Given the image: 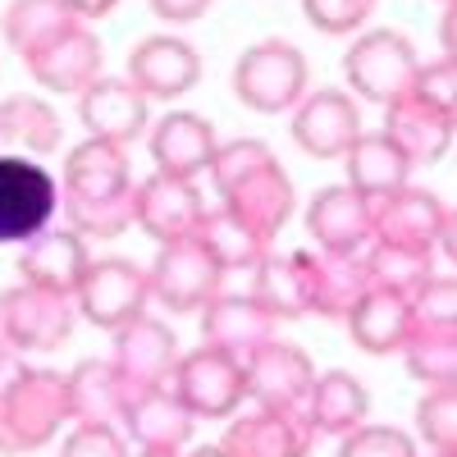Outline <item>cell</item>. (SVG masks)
Listing matches in <instances>:
<instances>
[{
    "label": "cell",
    "instance_id": "obj_1",
    "mask_svg": "<svg viewBox=\"0 0 457 457\" xmlns=\"http://www.w3.org/2000/svg\"><path fill=\"white\" fill-rule=\"evenodd\" d=\"M64 215L79 238H120L133 228V170L124 146L87 137L64 156Z\"/></svg>",
    "mask_w": 457,
    "mask_h": 457
},
{
    "label": "cell",
    "instance_id": "obj_2",
    "mask_svg": "<svg viewBox=\"0 0 457 457\" xmlns=\"http://www.w3.org/2000/svg\"><path fill=\"white\" fill-rule=\"evenodd\" d=\"M69 421V394L60 370H23L19 385L0 398V453L19 457L46 448Z\"/></svg>",
    "mask_w": 457,
    "mask_h": 457
},
{
    "label": "cell",
    "instance_id": "obj_3",
    "mask_svg": "<svg viewBox=\"0 0 457 457\" xmlns=\"http://www.w3.org/2000/svg\"><path fill=\"white\" fill-rule=\"evenodd\" d=\"M60 211V183L28 156H0V247H23Z\"/></svg>",
    "mask_w": 457,
    "mask_h": 457
},
{
    "label": "cell",
    "instance_id": "obj_4",
    "mask_svg": "<svg viewBox=\"0 0 457 457\" xmlns=\"http://www.w3.org/2000/svg\"><path fill=\"white\" fill-rule=\"evenodd\" d=\"M73 297L14 284L0 293V348L5 353H55L73 334Z\"/></svg>",
    "mask_w": 457,
    "mask_h": 457
},
{
    "label": "cell",
    "instance_id": "obj_5",
    "mask_svg": "<svg viewBox=\"0 0 457 457\" xmlns=\"http://www.w3.org/2000/svg\"><path fill=\"white\" fill-rule=\"evenodd\" d=\"M234 92L256 114H284L307 96V55L288 42L247 46L234 64Z\"/></svg>",
    "mask_w": 457,
    "mask_h": 457
},
{
    "label": "cell",
    "instance_id": "obj_6",
    "mask_svg": "<svg viewBox=\"0 0 457 457\" xmlns=\"http://www.w3.org/2000/svg\"><path fill=\"white\" fill-rule=\"evenodd\" d=\"M170 389L179 394V403L197 416V421H228L247 389H243V361L228 357L220 348H202L197 353H179V366L170 375Z\"/></svg>",
    "mask_w": 457,
    "mask_h": 457
},
{
    "label": "cell",
    "instance_id": "obj_7",
    "mask_svg": "<svg viewBox=\"0 0 457 457\" xmlns=\"http://www.w3.org/2000/svg\"><path fill=\"white\" fill-rule=\"evenodd\" d=\"M453 234V215L444 197L430 187H398V193L370 202V243H389L407 252H439V243Z\"/></svg>",
    "mask_w": 457,
    "mask_h": 457
},
{
    "label": "cell",
    "instance_id": "obj_8",
    "mask_svg": "<svg viewBox=\"0 0 457 457\" xmlns=\"http://www.w3.org/2000/svg\"><path fill=\"white\" fill-rule=\"evenodd\" d=\"M146 302H151V284L146 270L124 256H105V261H87L83 284L73 293V307H79L92 325L101 329H124L129 320L146 316Z\"/></svg>",
    "mask_w": 457,
    "mask_h": 457
},
{
    "label": "cell",
    "instance_id": "obj_9",
    "mask_svg": "<svg viewBox=\"0 0 457 457\" xmlns=\"http://www.w3.org/2000/svg\"><path fill=\"white\" fill-rule=\"evenodd\" d=\"M343 69H348V83L361 101L389 105V101L411 92V79H416V69H421V60H416V46L403 32L379 28V32L357 37V46L348 51Z\"/></svg>",
    "mask_w": 457,
    "mask_h": 457
},
{
    "label": "cell",
    "instance_id": "obj_10",
    "mask_svg": "<svg viewBox=\"0 0 457 457\" xmlns=\"http://www.w3.org/2000/svg\"><path fill=\"white\" fill-rule=\"evenodd\" d=\"M220 265L211 261V252L193 238H174V243H161L156 261L146 270V284H151V297L170 312H197L220 293Z\"/></svg>",
    "mask_w": 457,
    "mask_h": 457
},
{
    "label": "cell",
    "instance_id": "obj_11",
    "mask_svg": "<svg viewBox=\"0 0 457 457\" xmlns=\"http://www.w3.org/2000/svg\"><path fill=\"white\" fill-rule=\"evenodd\" d=\"M316 385V366L297 343L270 338L243 361V389L256 407H275V411H302L307 394Z\"/></svg>",
    "mask_w": 457,
    "mask_h": 457
},
{
    "label": "cell",
    "instance_id": "obj_12",
    "mask_svg": "<svg viewBox=\"0 0 457 457\" xmlns=\"http://www.w3.org/2000/svg\"><path fill=\"white\" fill-rule=\"evenodd\" d=\"M114 375L124 379L129 398L146 394V389H165L170 375L179 366V338L165 320L137 316L124 329H114V353H110Z\"/></svg>",
    "mask_w": 457,
    "mask_h": 457
},
{
    "label": "cell",
    "instance_id": "obj_13",
    "mask_svg": "<svg viewBox=\"0 0 457 457\" xmlns=\"http://www.w3.org/2000/svg\"><path fill=\"white\" fill-rule=\"evenodd\" d=\"M202 215H206V202L193 187V179H174L156 170L142 183H133V224L146 238H156V243L193 238Z\"/></svg>",
    "mask_w": 457,
    "mask_h": 457
},
{
    "label": "cell",
    "instance_id": "obj_14",
    "mask_svg": "<svg viewBox=\"0 0 457 457\" xmlns=\"http://www.w3.org/2000/svg\"><path fill=\"white\" fill-rule=\"evenodd\" d=\"M302 265V288H307V316L325 320H348L357 297L370 288L361 252H320V247H297Z\"/></svg>",
    "mask_w": 457,
    "mask_h": 457
},
{
    "label": "cell",
    "instance_id": "obj_15",
    "mask_svg": "<svg viewBox=\"0 0 457 457\" xmlns=\"http://www.w3.org/2000/svg\"><path fill=\"white\" fill-rule=\"evenodd\" d=\"M361 133V110L348 92H312L293 105V142L316 161H343Z\"/></svg>",
    "mask_w": 457,
    "mask_h": 457
},
{
    "label": "cell",
    "instance_id": "obj_16",
    "mask_svg": "<svg viewBox=\"0 0 457 457\" xmlns=\"http://www.w3.org/2000/svg\"><path fill=\"white\" fill-rule=\"evenodd\" d=\"M220 197H224L220 211L234 215L243 228H252V234L265 238V243H270L293 215V183H288L279 161H265L252 174H243L238 183L220 187Z\"/></svg>",
    "mask_w": 457,
    "mask_h": 457
},
{
    "label": "cell",
    "instance_id": "obj_17",
    "mask_svg": "<svg viewBox=\"0 0 457 457\" xmlns=\"http://www.w3.org/2000/svg\"><path fill=\"white\" fill-rule=\"evenodd\" d=\"M32 83H42L46 92H64L79 96L101 79V42L87 23H73L60 37H51L46 46H37L32 55H23Z\"/></svg>",
    "mask_w": 457,
    "mask_h": 457
},
{
    "label": "cell",
    "instance_id": "obj_18",
    "mask_svg": "<svg viewBox=\"0 0 457 457\" xmlns=\"http://www.w3.org/2000/svg\"><path fill=\"white\" fill-rule=\"evenodd\" d=\"M316 430L307 426L302 411H275L256 407L238 421H228L220 448L224 457H312Z\"/></svg>",
    "mask_w": 457,
    "mask_h": 457
},
{
    "label": "cell",
    "instance_id": "obj_19",
    "mask_svg": "<svg viewBox=\"0 0 457 457\" xmlns=\"http://www.w3.org/2000/svg\"><path fill=\"white\" fill-rule=\"evenodd\" d=\"M202 79V55L183 37H146L129 55V83L146 101H174Z\"/></svg>",
    "mask_w": 457,
    "mask_h": 457
},
{
    "label": "cell",
    "instance_id": "obj_20",
    "mask_svg": "<svg viewBox=\"0 0 457 457\" xmlns=\"http://www.w3.org/2000/svg\"><path fill=\"white\" fill-rule=\"evenodd\" d=\"M279 320L261 307L252 293H215L202 307V338L206 348H220L228 357L247 361L261 343H270Z\"/></svg>",
    "mask_w": 457,
    "mask_h": 457
},
{
    "label": "cell",
    "instance_id": "obj_21",
    "mask_svg": "<svg viewBox=\"0 0 457 457\" xmlns=\"http://www.w3.org/2000/svg\"><path fill=\"white\" fill-rule=\"evenodd\" d=\"M87 261H92L87 243L73 234V228H42V234L28 238L23 252H19V284L73 297L83 284Z\"/></svg>",
    "mask_w": 457,
    "mask_h": 457
},
{
    "label": "cell",
    "instance_id": "obj_22",
    "mask_svg": "<svg viewBox=\"0 0 457 457\" xmlns=\"http://www.w3.org/2000/svg\"><path fill=\"white\" fill-rule=\"evenodd\" d=\"M79 120L87 129V137L129 146L133 137L146 133V96L129 83V79H101L79 92Z\"/></svg>",
    "mask_w": 457,
    "mask_h": 457
},
{
    "label": "cell",
    "instance_id": "obj_23",
    "mask_svg": "<svg viewBox=\"0 0 457 457\" xmlns=\"http://www.w3.org/2000/svg\"><path fill=\"white\" fill-rule=\"evenodd\" d=\"M120 426H124V435L137 444V453H183L187 439H193L197 416L187 411V407L179 403V394L165 385V389L133 394Z\"/></svg>",
    "mask_w": 457,
    "mask_h": 457
},
{
    "label": "cell",
    "instance_id": "obj_24",
    "mask_svg": "<svg viewBox=\"0 0 457 457\" xmlns=\"http://www.w3.org/2000/svg\"><path fill=\"white\" fill-rule=\"evenodd\" d=\"M379 133H389V142L411 165H435L453 146V114L416 101V96H398L385 105V129Z\"/></svg>",
    "mask_w": 457,
    "mask_h": 457
},
{
    "label": "cell",
    "instance_id": "obj_25",
    "mask_svg": "<svg viewBox=\"0 0 457 457\" xmlns=\"http://www.w3.org/2000/svg\"><path fill=\"white\" fill-rule=\"evenodd\" d=\"M215 146H220L215 129L193 110H174L151 129V161H156L161 174L174 179H197L202 170H211Z\"/></svg>",
    "mask_w": 457,
    "mask_h": 457
},
{
    "label": "cell",
    "instance_id": "obj_26",
    "mask_svg": "<svg viewBox=\"0 0 457 457\" xmlns=\"http://www.w3.org/2000/svg\"><path fill=\"white\" fill-rule=\"evenodd\" d=\"M307 234L320 252H366L370 247V202L353 187H325L307 206Z\"/></svg>",
    "mask_w": 457,
    "mask_h": 457
},
{
    "label": "cell",
    "instance_id": "obj_27",
    "mask_svg": "<svg viewBox=\"0 0 457 457\" xmlns=\"http://www.w3.org/2000/svg\"><path fill=\"white\" fill-rule=\"evenodd\" d=\"M64 394H69L73 426H114L120 430L124 411H129V389L110 361H79L64 375Z\"/></svg>",
    "mask_w": 457,
    "mask_h": 457
},
{
    "label": "cell",
    "instance_id": "obj_28",
    "mask_svg": "<svg viewBox=\"0 0 457 457\" xmlns=\"http://www.w3.org/2000/svg\"><path fill=\"white\" fill-rule=\"evenodd\" d=\"M343 165H348V187L366 202H379L407 187L411 174V161L389 142V133H357V142L343 151Z\"/></svg>",
    "mask_w": 457,
    "mask_h": 457
},
{
    "label": "cell",
    "instance_id": "obj_29",
    "mask_svg": "<svg viewBox=\"0 0 457 457\" xmlns=\"http://www.w3.org/2000/svg\"><path fill=\"white\" fill-rule=\"evenodd\" d=\"M366 411H370V394L361 389V379L348 375V370H329V375H316V385L307 394V426L316 435H334L343 439L348 430L366 426Z\"/></svg>",
    "mask_w": 457,
    "mask_h": 457
},
{
    "label": "cell",
    "instance_id": "obj_30",
    "mask_svg": "<svg viewBox=\"0 0 457 457\" xmlns=\"http://www.w3.org/2000/svg\"><path fill=\"white\" fill-rule=\"evenodd\" d=\"M348 329L353 343L370 357H389L398 353L407 334H411V312H407V297L385 293V288H366L357 297V307L348 312Z\"/></svg>",
    "mask_w": 457,
    "mask_h": 457
},
{
    "label": "cell",
    "instance_id": "obj_31",
    "mask_svg": "<svg viewBox=\"0 0 457 457\" xmlns=\"http://www.w3.org/2000/svg\"><path fill=\"white\" fill-rule=\"evenodd\" d=\"M60 114L32 92H10L0 101V142L5 146H19L28 156H51L60 151Z\"/></svg>",
    "mask_w": 457,
    "mask_h": 457
},
{
    "label": "cell",
    "instance_id": "obj_32",
    "mask_svg": "<svg viewBox=\"0 0 457 457\" xmlns=\"http://www.w3.org/2000/svg\"><path fill=\"white\" fill-rule=\"evenodd\" d=\"M252 297H256L275 320L307 316V288H302L297 252H265L261 265L252 270Z\"/></svg>",
    "mask_w": 457,
    "mask_h": 457
},
{
    "label": "cell",
    "instance_id": "obj_33",
    "mask_svg": "<svg viewBox=\"0 0 457 457\" xmlns=\"http://www.w3.org/2000/svg\"><path fill=\"white\" fill-rule=\"evenodd\" d=\"M197 243L211 252V261L220 265V275H228V270H256L261 256L270 252V243L256 238L252 228H243L234 215H224V211H206L202 215Z\"/></svg>",
    "mask_w": 457,
    "mask_h": 457
},
{
    "label": "cell",
    "instance_id": "obj_34",
    "mask_svg": "<svg viewBox=\"0 0 457 457\" xmlns=\"http://www.w3.org/2000/svg\"><path fill=\"white\" fill-rule=\"evenodd\" d=\"M79 19L69 14L64 0H10L5 19H0V32L19 55H32L37 46H46L51 37H60L64 28H73Z\"/></svg>",
    "mask_w": 457,
    "mask_h": 457
},
{
    "label": "cell",
    "instance_id": "obj_35",
    "mask_svg": "<svg viewBox=\"0 0 457 457\" xmlns=\"http://www.w3.org/2000/svg\"><path fill=\"white\" fill-rule=\"evenodd\" d=\"M361 261H366L370 288H385V293H398V297H411L435 275L430 252H407V247H389V243H370L361 252Z\"/></svg>",
    "mask_w": 457,
    "mask_h": 457
},
{
    "label": "cell",
    "instance_id": "obj_36",
    "mask_svg": "<svg viewBox=\"0 0 457 457\" xmlns=\"http://www.w3.org/2000/svg\"><path fill=\"white\" fill-rule=\"evenodd\" d=\"M398 353H403L407 370L421 379L426 389L453 385V375H457V329H411Z\"/></svg>",
    "mask_w": 457,
    "mask_h": 457
},
{
    "label": "cell",
    "instance_id": "obj_37",
    "mask_svg": "<svg viewBox=\"0 0 457 457\" xmlns=\"http://www.w3.org/2000/svg\"><path fill=\"white\" fill-rule=\"evenodd\" d=\"M416 430H421L430 453L453 457V448H457V385H435L416 403Z\"/></svg>",
    "mask_w": 457,
    "mask_h": 457
},
{
    "label": "cell",
    "instance_id": "obj_38",
    "mask_svg": "<svg viewBox=\"0 0 457 457\" xmlns=\"http://www.w3.org/2000/svg\"><path fill=\"white\" fill-rule=\"evenodd\" d=\"M411 329H457V288L448 275H430L407 297Z\"/></svg>",
    "mask_w": 457,
    "mask_h": 457
},
{
    "label": "cell",
    "instance_id": "obj_39",
    "mask_svg": "<svg viewBox=\"0 0 457 457\" xmlns=\"http://www.w3.org/2000/svg\"><path fill=\"white\" fill-rule=\"evenodd\" d=\"M302 10H307V23L316 32L348 37V32H357L370 19L375 0H302Z\"/></svg>",
    "mask_w": 457,
    "mask_h": 457
},
{
    "label": "cell",
    "instance_id": "obj_40",
    "mask_svg": "<svg viewBox=\"0 0 457 457\" xmlns=\"http://www.w3.org/2000/svg\"><path fill=\"white\" fill-rule=\"evenodd\" d=\"M407 96L426 101V105H435L444 114H457V64H453V55H439V60L416 69Z\"/></svg>",
    "mask_w": 457,
    "mask_h": 457
},
{
    "label": "cell",
    "instance_id": "obj_41",
    "mask_svg": "<svg viewBox=\"0 0 457 457\" xmlns=\"http://www.w3.org/2000/svg\"><path fill=\"white\" fill-rule=\"evenodd\" d=\"M338 457H421L411 448V439L394 426H357L343 435Z\"/></svg>",
    "mask_w": 457,
    "mask_h": 457
},
{
    "label": "cell",
    "instance_id": "obj_42",
    "mask_svg": "<svg viewBox=\"0 0 457 457\" xmlns=\"http://www.w3.org/2000/svg\"><path fill=\"white\" fill-rule=\"evenodd\" d=\"M60 457H133L114 426H73Z\"/></svg>",
    "mask_w": 457,
    "mask_h": 457
},
{
    "label": "cell",
    "instance_id": "obj_43",
    "mask_svg": "<svg viewBox=\"0 0 457 457\" xmlns=\"http://www.w3.org/2000/svg\"><path fill=\"white\" fill-rule=\"evenodd\" d=\"M151 14L165 19V23H193L211 10V0H146Z\"/></svg>",
    "mask_w": 457,
    "mask_h": 457
},
{
    "label": "cell",
    "instance_id": "obj_44",
    "mask_svg": "<svg viewBox=\"0 0 457 457\" xmlns=\"http://www.w3.org/2000/svg\"><path fill=\"white\" fill-rule=\"evenodd\" d=\"M23 370H28V361H23L19 353H5V348H0V398H5V394L19 385Z\"/></svg>",
    "mask_w": 457,
    "mask_h": 457
},
{
    "label": "cell",
    "instance_id": "obj_45",
    "mask_svg": "<svg viewBox=\"0 0 457 457\" xmlns=\"http://www.w3.org/2000/svg\"><path fill=\"white\" fill-rule=\"evenodd\" d=\"M64 5H69V14L79 23H87V19H105L120 0H64Z\"/></svg>",
    "mask_w": 457,
    "mask_h": 457
},
{
    "label": "cell",
    "instance_id": "obj_46",
    "mask_svg": "<svg viewBox=\"0 0 457 457\" xmlns=\"http://www.w3.org/2000/svg\"><path fill=\"white\" fill-rule=\"evenodd\" d=\"M179 457H224V448H220V444H215V448L206 444V448H193V453H179Z\"/></svg>",
    "mask_w": 457,
    "mask_h": 457
},
{
    "label": "cell",
    "instance_id": "obj_47",
    "mask_svg": "<svg viewBox=\"0 0 457 457\" xmlns=\"http://www.w3.org/2000/svg\"><path fill=\"white\" fill-rule=\"evenodd\" d=\"M137 457H179V453H137Z\"/></svg>",
    "mask_w": 457,
    "mask_h": 457
},
{
    "label": "cell",
    "instance_id": "obj_48",
    "mask_svg": "<svg viewBox=\"0 0 457 457\" xmlns=\"http://www.w3.org/2000/svg\"><path fill=\"white\" fill-rule=\"evenodd\" d=\"M439 5H444V10H453V5H457V0H439Z\"/></svg>",
    "mask_w": 457,
    "mask_h": 457
},
{
    "label": "cell",
    "instance_id": "obj_49",
    "mask_svg": "<svg viewBox=\"0 0 457 457\" xmlns=\"http://www.w3.org/2000/svg\"><path fill=\"white\" fill-rule=\"evenodd\" d=\"M430 457H444V453H430Z\"/></svg>",
    "mask_w": 457,
    "mask_h": 457
}]
</instances>
